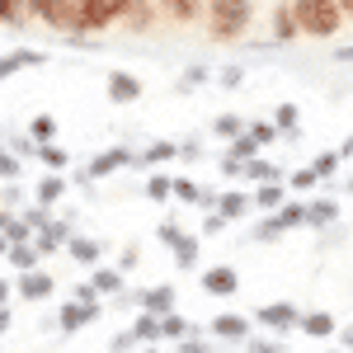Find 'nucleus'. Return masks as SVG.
Instances as JSON below:
<instances>
[{"mask_svg": "<svg viewBox=\"0 0 353 353\" xmlns=\"http://www.w3.org/2000/svg\"><path fill=\"white\" fill-rule=\"evenodd\" d=\"M254 19V0H203V24L217 43H236Z\"/></svg>", "mask_w": 353, "mask_h": 353, "instance_id": "f257e3e1", "label": "nucleus"}, {"mask_svg": "<svg viewBox=\"0 0 353 353\" xmlns=\"http://www.w3.org/2000/svg\"><path fill=\"white\" fill-rule=\"evenodd\" d=\"M292 14H297V28L311 38H334L344 28V10L334 0H297Z\"/></svg>", "mask_w": 353, "mask_h": 353, "instance_id": "f03ea898", "label": "nucleus"}, {"mask_svg": "<svg viewBox=\"0 0 353 353\" xmlns=\"http://www.w3.org/2000/svg\"><path fill=\"white\" fill-rule=\"evenodd\" d=\"M28 14L43 19L57 33H81V14H76V0H24Z\"/></svg>", "mask_w": 353, "mask_h": 353, "instance_id": "7ed1b4c3", "label": "nucleus"}, {"mask_svg": "<svg viewBox=\"0 0 353 353\" xmlns=\"http://www.w3.org/2000/svg\"><path fill=\"white\" fill-rule=\"evenodd\" d=\"M81 14V33H104L118 24V0H76Z\"/></svg>", "mask_w": 353, "mask_h": 353, "instance_id": "20e7f679", "label": "nucleus"}, {"mask_svg": "<svg viewBox=\"0 0 353 353\" xmlns=\"http://www.w3.org/2000/svg\"><path fill=\"white\" fill-rule=\"evenodd\" d=\"M156 19V5L151 0H118V24L132 28V33H146Z\"/></svg>", "mask_w": 353, "mask_h": 353, "instance_id": "39448f33", "label": "nucleus"}, {"mask_svg": "<svg viewBox=\"0 0 353 353\" xmlns=\"http://www.w3.org/2000/svg\"><path fill=\"white\" fill-rule=\"evenodd\" d=\"M156 14L174 19V24H189V19L203 14V0H156Z\"/></svg>", "mask_w": 353, "mask_h": 353, "instance_id": "423d86ee", "label": "nucleus"}, {"mask_svg": "<svg viewBox=\"0 0 353 353\" xmlns=\"http://www.w3.org/2000/svg\"><path fill=\"white\" fill-rule=\"evenodd\" d=\"M273 33H278L283 43H292V38L301 33V28H297V14H292L288 5H278V10H273Z\"/></svg>", "mask_w": 353, "mask_h": 353, "instance_id": "0eeeda50", "label": "nucleus"}, {"mask_svg": "<svg viewBox=\"0 0 353 353\" xmlns=\"http://www.w3.org/2000/svg\"><path fill=\"white\" fill-rule=\"evenodd\" d=\"M109 94L118 99V104H128V99H137V94H141V85H137L132 76H123V71H118V76L109 81Z\"/></svg>", "mask_w": 353, "mask_h": 353, "instance_id": "6e6552de", "label": "nucleus"}, {"mask_svg": "<svg viewBox=\"0 0 353 353\" xmlns=\"http://www.w3.org/2000/svg\"><path fill=\"white\" fill-rule=\"evenodd\" d=\"M24 19H28L24 0H0V24H24Z\"/></svg>", "mask_w": 353, "mask_h": 353, "instance_id": "1a4fd4ad", "label": "nucleus"}, {"mask_svg": "<svg viewBox=\"0 0 353 353\" xmlns=\"http://www.w3.org/2000/svg\"><path fill=\"white\" fill-rule=\"evenodd\" d=\"M33 61H38V52H14V57H5V61H0V76L19 71V66H33Z\"/></svg>", "mask_w": 353, "mask_h": 353, "instance_id": "9d476101", "label": "nucleus"}, {"mask_svg": "<svg viewBox=\"0 0 353 353\" xmlns=\"http://www.w3.org/2000/svg\"><path fill=\"white\" fill-rule=\"evenodd\" d=\"M334 5H339V10H344V14H353V0H334Z\"/></svg>", "mask_w": 353, "mask_h": 353, "instance_id": "9b49d317", "label": "nucleus"}]
</instances>
